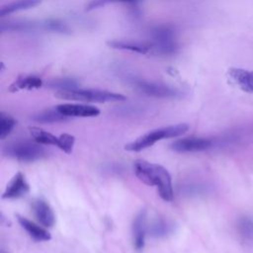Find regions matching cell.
<instances>
[{
    "label": "cell",
    "instance_id": "1",
    "mask_svg": "<svg viewBox=\"0 0 253 253\" xmlns=\"http://www.w3.org/2000/svg\"><path fill=\"white\" fill-rule=\"evenodd\" d=\"M133 171L139 181L147 186H155L163 201L171 202L173 200L172 179L166 168L143 159H137L133 163Z\"/></svg>",
    "mask_w": 253,
    "mask_h": 253
},
{
    "label": "cell",
    "instance_id": "2",
    "mask_svg": "<svg viewBox=\"0 0 253 253\" xmlns=\"http://www.w3.org/2000/svg\"><path fill=\"white\" fill-rule=\"evenodd\" d=\"M2 33H31V32H48L67 35L70 34L68 26L57 19H47L41 21H8L0 24Z\"/></svg>",
    "mask_w": 253,
    "mask_h": 253
},
{
    "label": "cell",
    "instance_id": "3",
    "mask_svg": "<svg viewBox=\"0 0 253 253\" xmlns=\"http://www.w3.org/2000/svg\"><path fill=\"white\" fill-rule=\"evenodd\" d=\"M189 129V126L187 124H177L172 126H167L163 127H159L153 129L143 135H140L133 141L125 145V149L127 151L138 152L143 149H146L152 146L155 142L165 139L177 137L184 134Z\"/></svg>",
    "mask_w": 253,
    "mask_h": 253
},
{
    "label": "cell",
    "instance_id": "4",
    "mask_svg": "<svg viewBox=\"0 0 253 253\" xmlns=\"http://www.w3.org/2000/svg\"><path fill=\"white\" fill-rule=\"evenodd\" d=\"M54 96L61 100L76 101L84 103H111L122 102L126 98L123 94L99 89H72L66 91H57Z\"/></svg>",
    "mask_w": 253,
    "mask_h": 253
},
{
    "label": "cell",
    "instance_id": "5",
    "mask_svg": "<svg viewBox=\"0 0 253 253\" xmlns=\"http://www.w3.org/2000/svg\"><path fill=\"white\" fill-rule=\"evenodd\" d=\"M2 152L4 155L21 162H33L42 159L47 155L45 148L40 143L27 139L16 140L6 144Z\"/></svg>",
    "mask_w": 253,
    "mask_h": 253
},
{
    "label": "cell",
    "instance_id": "6",
    "mask_svg": "<svg viewBox=\"0 0 253 253\" xmlns=\"http://www.w3.org/2000/svg\"><path fill=\"white\" fill-rule=\"evenodd\" d=\"M151 53L159 55H172L178 49L174 29L168 25L156 26L150 31Z\"/></svg>",
    "mask_w": 253,
    "mask_h": 253
},
{
    "label": "cell",
    "instance_id": "7",
    "mask_svg": "<svg viewBox=\"0 0 253 253\" xmlns=\"http://www.w3.org/2000/svg\"><path fill=\"white\" fill-rule=\"evenodd\" d=\"M130 84L138 92L155 98H178L182 95L178 89L162 83L132 78L130 79Z\"/></svg>",
    "mask_w": 253,
    "mask_h": 253
},
{
    "label": "cell",
    "instance_id": "8",
    "mask_svg": "<svg viewBox=\"0 0 253 253\" xmlns=\"http://www.w3.org/2000/svg\"><path fill=\"white\" fill-rule=\"evenodd\" d=\"M214 141L211 138L208 137H183L173 141L170 144V148L176 152L185 153V152H197L204 151L212 147Z\"/></svg>",
    "mask_w": 253,
    "mask_h": 253
},
{
    "label": "cell",
    "instance_id": "9",
    "mask_svg": "<svg viewBox=\"0 0 253 253\" xmlns=\"http://www.w3.org/2000/svg\"><path fill=\"white\" fill-rule=\"evenodd\" d=\"M147 230V212L145 210H143L135 215L131 224L132 245L136 252H141L143 250Z\"/></svg>",
    "mask_w": 253,
    "mask_h": 253
},
{
    "label": "cell",
    "instance_id": "10",
    "mask_svg": "<svg viewBox=\"0 0 253 253\" xmlns=\"http://www.w3.org/2000/svg\"><path fill=\"white\" fill-rule=\"evenodd\" d=\"M55 108L66 118H93L100 115V110L97 107L86 104H61Z\"/></svg>",
    "mask_w": 253,
    "mask_h": 253
},
{
    "label": "cell",
    "instance_id": "11",
    "mask_svg": "<svg viewBox=\"0 0 253 253\" xmlns=\"http://www.w3.org/2000/svg\"><path fill=\"white\" fill-rule=\"evenodd\" d=\"M29 191L30 187L25 176L21 172H18L13 176L7 185L5 191L2 194V199H19L26 196Z\"/></svg>",
    "mask_w": 253,
    "mask_h": 253
},
{
    "label": "cell",
    "instance_id": "12",
    "mask_svg": "<svg viewBox=\"0 0 253 253\" xmlns=\"http://www.w3.org/2000/svg\"><path fill=\"white\" fill-rule=\"evenodd\" d=\"M227 75L241 91L253 94V70L231 67L228 69Z\"/></svg>",
    "mask_w": 253,
    "mask_h": 253
},
{
    "label": "cell",
    "instance_id": "13",
    "mask_svg": "<svg viewBox=\"0 0 253 253\" xmlns=\"http://www.w3.org/2000/svg\"><path fill=\"white\" fill-rule=\"evenodd\" d=\"M32 211L37 220L44 227H51L55 222V215L49 205L41 199H36L32 203Z\"/></svg>",
    "mask_w": 253,
    "mask_h": 253
},
{
    "label": "cell",
    "instance_id": "14",
    "mask_svg": "<svg viewBox=\"0 0 253 253\" xmlns=\"http://www.w3.org/2000/svg\"><path fill=\"white\" fill-rule=\"evenodd\" d=\"M107 45L114 49L131 51L138 54H149L151 53V50H152L149 42H139L134 41L112 40L107 42Z\"/></svg>",
    "mask_w": 253,
    "mask_h": 253
},
{
    "label": "cell",
    "instance_id": "15",
    "mask_svg": "<svg viewBox=\"0 0 253 253\" xmlns=\"http://www.w3.org/2000/svg\"><path fill=\"white\" fill-rule=\"evenodd\" d=\"M19 224L27 231V233L36 241H48L51 238L50 233L43 227L33 222L25 216L17 215Z\"/></svg>",
    "mask_w": 253,
    "mask_h": 253
},
{
    "label": "cell",
    "instance_id": "16",
    "mask_svg": "<svg viewBox=\"0 0 253 253\" xmlns=\"http://www.w3.org/2000/svg\"><path fill=\"white\" fill-rule=\"evenodd\" d=\"M43 85L42 79L35 75L22 76L16 79L9 87L10 92H18L21 90L39 89Z\"/></svg>",
    "mask_w": 253,
    "mask_h": 253
},
{
    "label": "cell",
    "instance_id": "17",
    "mask_svg": "<svg viewBox=\"0 0 253 253\" xmlns=\"http://www.w3.org/2000/svg\"><path fill=\"white\" fill-rule=\"evenodd\" d=\"M42 1V0H15V1H12V2L1 7L0 16L5 17L7 15H10V14H13L16 12L31 9V8L39 5Z\"/></svg>",
    "mask_w": 253,
    "mask_h": 253
},
{
    "label": "cell",
    "instance_id": "18",
    "mask_svg": "<svg viewBox=\"0 0 253 253\" xmlns=\"http://www.w3.org/2000/svg\"><path fill=\"white\" fill-rule=\"evenodd\" d=\"M174 229L173 223L168 219L159 217L156 218L148 227L150 234L154 237H164L170 234Z\"/></svg>",
    "mask_w": 253,
    "mask_h": 253
},
{
    "label": "cell",
    "instance_id": "19",
    "mask_svg": "<svg viewBox=\"0 0 253 253\" xmlns=\"http://www.w3.org/2000/svg\"><path fill=\"white\" fill-rule=\"evenodd\" d=\"M29 130L34 140L38 143L44 145H57L58 136H55L50 132L38 126H30Z\"/></svg>",
    "mask_w": 253,
    "mask_h": 253
},
{
    "label": "cell",
    "instance_id": "20",
    "mask_svg": "<svg viewBox=\"0 0 253 253\" xmlns=\"http://www.w3.org/2000/svg\"><path fill=\"white\" fill-rule=\"evenodd\" d=\"M32 119L36 122L42 123V124H51L64 121L66 119L65 116L60 114L56 108L54 109H47L43 110L38 114H35Z\"/></svg>",
    "mask_w": 253,
    "mask_h": 253
},
{
    "label": "cell",
    "instance_id": "21",
    "mask_svg": "<svg viewBox=\"0 0 253 253\" xmlns=\"http://www.w3.org/2000/svg\"><path fill=\"white\" fill-rule=\"evenodd\" d=\"M45 86L57 91H66L78 88V82L72 78H56L46 82Z\"/></svg>",
    "mask_w": 253,
    "mask_h": 253
},
{
    "label": "cell",
    "instance_id": "22",
    "mask_svg": "<svg viewBox=\"0 0 253 253\" xmlns=\"http://www.w3.org/2000/svg\"><path fill=\"white\" fill-rule=\"evenodd\" d=\"M16 124L17 122L12 116L1 112L0 113V138L4 139L5 137H7L15 127Z\"/></svg>",
    "mask_w": 253,
    "mask_h": 253
},
{
    "label": "cell",
    "instance_id": "23",
    "mask_svg": "<svg viewBox=\"0 0 253 253\" xmlns=\"http://www.w3.org/2000/svg\"><path fill=\"white\" fill-rule=\"evenodd\" d=\"M141 0H90L86 5V10L91 11L95 9H99L109 4H117V3H127V4H135L140 2Z\"/></svg>",
    "mask_w": 253,
    "mask_h": 253
},
{
    "label": "cell",
    "instance_id": "24",
    "mask_svg": "<svg viewBox=\"0 0 253 253\" xmlns=\"http://www.w3.org/2000/svg\"><path fill=\"white\" fill-rule=\"evenodd\" d=\"M75 143V137L69 133H62L58 136L57 147L63 152L69 154L73 150V146Z\"/></svg>",
    "mask_w": 253,
    "mask_h": 253
},
{
    "label": "cell",
    "instance_id": "25",
    "mask_svg": "<svg viewBox=\"0 0 253 253\" xmlns=\"http://www.w3.org/2000/svg\"><path fill=\"white\" fill-rule=\"evenodd\" d=\"M239 231L246 238L253 237V221L248 218H242L238 224Z\"/></svg>",
    "mask_w": 253,
    "mask_h": 253
},
{
    "label": "cell",
    "instance_id": "26",
    "mask_svg": "<svg viewBox=\"0 0 253 253\" xmlns=\"http://www.w3.org/2000/svg\"><path fill=\"white\" fill-rule=\"evenodd\" d=\"M0 253H8V252H6V251H4V250H3V249H2V250H1V252H0Z\"/></svg>",
    "mask_w": 253,
    "mask_h": 253
}]
</instances>
